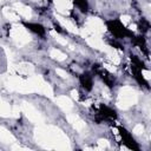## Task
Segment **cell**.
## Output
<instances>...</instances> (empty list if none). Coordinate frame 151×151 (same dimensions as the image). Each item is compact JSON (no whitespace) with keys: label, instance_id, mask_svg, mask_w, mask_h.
<instances>
[{"label":"cell","instance_id":"3957f363","mask_svg":"<svg viewBox=\"0 0 151 151\" xmlns=\"http://www.w3.org/2000/svg\"><path fill=\"white\" fill-rule=\"evenodd\" d=\"M119 131H120V136H122V138H123V142H124L129 147L134 149V150H138V146L136 145V142L133 140L132 136H131L125 129H123V127H119Z\"/></svg>","mask_w":151,"mask_h":151},{"label":"cell","instance_id":"5b68a950","mask_svg":"<svg viewBox=\"0 0 151 151\" xmlns=\"http://www.w3.org/2000/svg\"><path fill=\"white\" fill-rule=\"evenodd\" d=\"M48 1H52V0H48Z\"/></svg>","mask_w":151,"mask_h":151},{"label":"cell","instance_id":"277c9868","mask_svg":"<svg viewBox=\"0 0 151 151\" xmlns=\"http://www.w3.org/2000/svg\"><path fill=\"white\" fill-rule=\"evenodd\" d=\"M25 26L29 29V31H32L33 33H35V34H38V35H40V37H42L44 34H45V28H44V26H41L40 24H33V22H25Z\"/></svg>","mask_w":151,"mask_h":151},{"label":"cell","instance_id":"7a4b0ae2","mask_svg":"<svg viewBox=\"0 0 151 151\" xmlns=\"http://www.w3.org/2000/svg\"><path fill=\"white\" fill-rule=\"evenodd\" d=\"M79 81H80V85L85 88V91H91L92 90V86H93V77L85 72L83 74L79 76Z\"/></svg>","mask_w":151,"mask_h":151},{"label":"cell","instance_id":"6da1fadb","mask_svg":"<svg viewBox=\"0 0 151 151\" xmlns=\"http://www.w3.org/2000/svg\"><path fill=\"white\" fill-rule=\"evenodd\" d=\"M107 27L112 32V34L116 38H125V37H132V34L130 33V31L127 28H125L123 26V24L119 20H110L107 21Z\"/></svg>","mask_w":151,"mask_h":151}]
</instances>
